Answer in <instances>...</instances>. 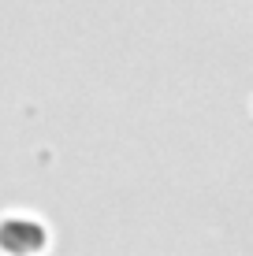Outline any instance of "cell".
<instances>
[{
    "mask_svg": "<svg viewBox=\"0 0 253 256\" xmlns=\"http://www.w3.org/2000/svg\"><path fill=\"white\" fill-rule=\"evenodd\" d=\"M49 245V230L34 219H4L0 223V252L4 256H38Z\"/></svg>",
    "mask_w": 253,
    "mask_h": 256,
    "instance_id": "cell-1",
    "label": "cell"
}]
</instances>
